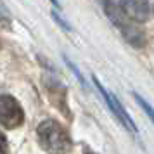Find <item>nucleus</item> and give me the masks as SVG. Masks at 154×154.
<instances>
[{
	"instance_id": "obj_1",
	"label": "nucleus",
	"mask_w": 154,
	"mask_h": 154,
	"mask_svg": "<svg viewBox=\"0 0 154 154\" xmlns=\"http://www.w3.org/2000/svg\"><path fill=\"white\" fill-rule=\"evenodd\" d=\"M36 135L40 146L49 154H66L71 149V139L68 132L52 119L42 121L36 128Z\"/></svg>"
},
{
	"instance_id": "obj_2",
	"label": "nucleus",
	"mask_w": 154,
	"mask_h": 154,
	"mask_svg": "<svg viewBox=\"0 0 154 154\" xmlns=\"http://www.w3.org/2000/svg\"><path fill=\"white\" fill-rule=\"evenodd\" d=\"M102 5H104V11H106V14H107V17H109L112 21V24L123 33V36L126 38V42L135 45V47H142L144 42H146L144 33H142L137 26H133L132 23H130V19L123 14V11H121L116 4H112L111 0H104Z\"/></svg>"
},
{
	"instance_id": "obj_3",
	"label": "nucleus",
	"mask_w": 154,
	"mask_h": 154,
	"mask_svg": "<svg viewBox=\"0 0 154 154\" xmlns=\"http://www.w3.org/2000/svg\"><path fill=\"white\" fill-rule=\"evenodd\" d=\"M24 121V112L19 102L11 95H0V125L16 128Z\"/></svg>"
},
{
	"instance_id": "obj_4",
	"label": "nucleus",
	"mask_w": 154,
	"mask_h": 154,
	"mask_svg": "<svg viewBox=\"0 0 154 154\" xmlns=\"http://www.w3.org/2000/svg\"><path fill=\"white\" fill-rule=\"evenodd\" d=\"M119 9L128 19L144 23L152 17L154 7L151 0H119Z\"/></svg>"
},
{
	"instance_id": "obj_5",
	"label": "nucleus",
	"mask_w": 154,
	"mask_h": 154,
	"mask_svg": "<svg viewBox=\"0 0 154 154\" xmlns=\"http://www.w3.org/2000/svg\"><path fill=\"white\" fill-rule=\"evenodd\" d=\"M94 80H95V85H97L99 92H100V94H102V97L106 99V102H107V106H109V109L114 112V116H116V118H118L119 121H121V123H123V125H125L128 130H130V132H137V126L133 125L132 118H130V116H128V112L123 109V106L119 104V100L114 97V95H111V94H109V92H107L104 87H102V85L99 83L97 78H94Z\"/></svg>"
},
{
	"instance_id": "obj_6",
	"label": "nucleus",
	"mask_w": 154,
	"mask_h": 154,
	"mask_svg": "<svg viewBox=\"0 0 154 154\" xmlns=\"http://www.w3.org/2000/svg\"><path fill=\"white\" fill-rule=\"evenodd\" d=\"M135 100H137V102L140 104V107H142V109H144V111L149 114V118L152 119V123H154V107H152V106L149 104L147 100H144V99L140 97L139 94H135Z\"/></svg>"
},
{
	"instance_id": "obj_7",
	"label": "nucleus",
	"mask_w": 154,
	"mask_h": 154,
	"mask_svg": "<svg viewBox=\"0 0 154 154\" xmlns=\"http://www.w3.org/2000/svg\"><path fill=\"white\" fill-rule=\"evenodd\" d=\"M0 154H7V140L2 132H0Z\"/></svg>"
},
{
	"instance_id": "obj_8",
	"label": "nucleus",
	"mask_w": 154,
	"mask_h": 154,
	"mask_svg": "<svg viewBox=\"0 0 154 154\" xmlns=\"http://www.w3.org/2000/svg\"><path fill=\"white\" fill-rule=\"evenodd\" d=\"M50 2H52V4H56L57 7H59V2H57V0H50Z\"/></svg>"
},
{
	"instance_id": "obj_9",
	"label": "nucleus",
	"mask_w": 154,
	"mask_h": 154,
	"mask_svg": "<svg viewBox=\"0 0 154 154\" xmlns=\"http://www.w3.org/2000/svg\"><path fill=\"white\" fill-rule=\"evenodd\" d=\"M85 154H94V152H90V151H87V152H85Z\"/></svg>"
}]
</instances>
